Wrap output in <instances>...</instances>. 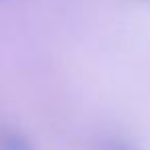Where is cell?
<instances>
[{
    "instance_id": "1",
    "label": "cell",
    "mask_w": 150,
    "mask_h": 150,
    "mask_svg": "<svg viewBox=\"0 0 150 150\" xmlns=\"http://www.w3.org/2000/svg\"><path fill=\"white\" fill-rule=\"evenodd\" d=\"M0 150H33L29 140L15 129H0Z\"/></svg>"
},
{
    "instance_id": "2",
    "label": "cell",
    "mask_w": 150,
    "mask_h": 150,
    "mask_svg": "<svg viewBox=\"0 0 150 150\" xmlns=\"http://www.w3.org/2000/svg\"><path fill=\"white\" fill-rule=\"evenodd\" d=\"M105 150H132V148L127 144H123V142H111V144H107Z\"/></svg>"
}]
</instances>
